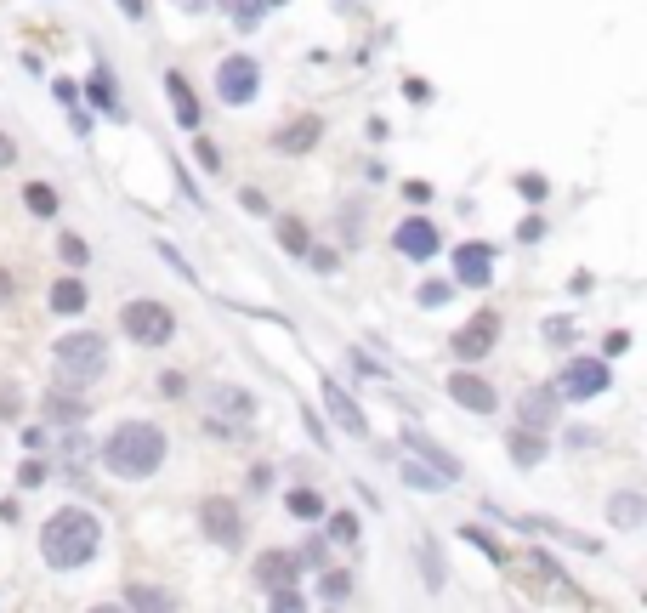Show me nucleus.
<instances>
[{
	"label": "nucleus",
	"mask_w": 647,
	"mask_h": 613,
	"mask_svg": "<svg viewBox=\"0 0 647 613\" xmlns=\"http://www.w3.org/2000/svg\"><path fill=\"white\" fill-rule=\"evenodd\" d=\"M97 551H103V523L80 506H63L57 517H46V528H40V557L52 562V568H63V574H69V568H86Z\"/></svg>",
	"instance_id": "1"
},
{
	"label": "nucleus",
	"mask_w": 647,
	"mask_h": 613,
	"mask_svg": "<svg viewBox=\"0 0 647 613\" xmlns=\"http://www.w3.org/2000/svg\"><path fill=\"white\" fill-rule=\"evenodd\" d=\"M103 466L114 477H131V483H142V477H154L159 466H165V432L148 421H125L108 432L103 443Z\"/></svg>",
	"instance_id": "2"
},
{
	"label": "nucleus",
	"mask_w": 647,
	"mask_h": 613,
	"mask_svg": "<svg viewBox=\"0 0 647 613\" xmlns=\"http://www.w3.org/2000/svg\"><path fill=\"white\" fill-rule=\"evenodd\" d=\"M52 369H57V381H69V386H91L97 375L108 369V341L97 330H74L63 335L52 347Z\"/></svg>",
	"instance_id": "3"
},
{
	"label": "nucleus",
	"mask_w": 647,
	"mask_h": 613,
	"mask_svg": "<svg viewBox=\"0 0 647 613\" xmlns=\"http://www.w3.org/2000/svg\"><path fill=\"white\" fill-rule=\"evenodd\" d=\"M120 330L137 341V347H165L176 335V318L165 301H125V313H120Z\"/></svg>",
	"instance_id": "4"
},
{
	"label": "nucleus",
	"mask_w": 647,
	"mask_h": 613,
	"mask_svg": "<svg viewBox=\"0 0 647 613\" xmlns=\"http://www.w3.org/2000/svg\"><path fill=\"white\" fill-rule=\"evenodd\" d=\"M608 386H613V369L602 364V358H568L551 392H557V398H568V403H591V398H602Z\"/></svg>",
	"instance_id": "5"
},
{
	"label": "nucleus",
	"mask_w": 647,
	"mask_h": 613,
	"mask_svg": "<svg viewBox=\"0 0 647 613\" xmlns=\"http://www.w3.org/2000/svg\"><path fill=\"white\" fill-rule=\"evenodd\" d=\"M256 91H262V63L245 57V52L222 57V69H216V97L228 108H245V103H256Z\"/></svg>",
	"instance_id": "6"
},
{
	"label": "nucleus",
	"mask_w": 647,
	"mask_h": 613,
	"mask_svg": "<svg viewBox=\"0 0 647 613\" xmlns=\"http://www.w3.org/2000/svg\"><path fill=\"white\" fill-rule=\"evenodd\" d=\"M199 528H205L216 545H239V540H245V517H239V506L222 500V494L199 500Z\"/></svg>",
	"instance_id": "7"
},
{
	"label": "nucleus",
	"mask_w": 647,
	"mask_h": 613,
	"mask_svg": "<svg viewBox=\"0 0 647 613\" xmlns=\"http://www.w3.org/2000/svg\"><path fill=\"white\" fill-rule=\"evenodd\" d=\"M494 341H500V313L483 307V313L455 335V358H460V364H477V358H489V352H494Z\"/></svg>",
	"instance_id": "8"
},
{
	"label": "nucleus",
	"mask_w": 647,
	"mask_h": 613,
	"mask_svg": "<svg viewBox=\"0 0 647 613\" xmlns=\"http://www.w3.org/2000/svg\"><path fill=\"white\" fill-rule=\"evenodd\" d=\"M494 245H483V239H472V245L455 250V279L466 284V290H489L494 284Z\"/></svg>",
	"instance_id": "9"
},
{
	"label": "nucleus",
	"mask_w": 647,
	"mask_h": 613,
	"mask_svg": "<svg viewBox=\"0 0 647 613\" xmlns=\"http://www.w3.org/2000/svg\"><path fill=\"white\" fill-rule=\"evenodd\" d=\"M392 245H398L403 256H409V262H432L443 239H438V228H432L426 216H409V222H403V228L392 233Z\"/></svg>",
	"instance_id": "10"
},
{
	"label": "nucleus",
	"mask_w": 647,
	"mask_h": 613,
	"mask_svg": "<svg viewBox=\"0 0 647 613\" xmlns=\"http://www.w3.org/2000/svg\"><path fill=\"white\" fill-rule=\"evenodd\" d=\"M324 409H330V421L341 426L347 438H358V443L369 438V421H364V409H358V403H352V398H347V392H341V386H335V381H324Z\"/></svg>",
	"instance_id": "11"
},
{
	"label": "nucleus",
	"mask_w": 647,
	"mask_h": 613,
	"mask_svg": "<svg viewBox=\"0 0 647 613\" xmlns=\"http://www.w3.org/2000/svg\"><path fill=\"white\" fill-rule=\"evenodd\" d=\"M296 574H301V557H296V551H262V557H256V585H262V591L296 585Z\"/></svg>",
	"instance_id": "12"
},
{
	"label": "nucleus",
	"mask_w": 647,
	"mask_h": 613,
	"mask_svg": "<svg viewBox=\"0 0 647 613\" xmlns=\"http://www.w3.org/2000/svg\"><path fill=\"white\" fill-rule=\"evenodd\" d=\"M449 398L460 403V409H472V415H494V386L489 381H477V375H466V369H460V375H449Z\"/></svg>",
	"instance_id": "13"
},
{
	"label": "nucleus",
	"mask_w": 647,
	"mask_h": 613,
	"mask_svg": "<svg viewBox=\"0 0 647 613\" xmlns=\"http://www.w3.org/2000/svg\"><path fill=\"white\" fill-rule=\"evenodd\" d=\"M165 97H171V108H176V125H182V131H199V125H205V114H199V97H193L188 91V80H182V74H165Z\"/></svg>",
	"instance_id": "14"
},
{
	"label": "nucleus",
	"mask_w": 647,
	"mask_h": 613,
	"mask_svg": "<svg viewBox=\"0 0 647 613\" xmlns=\"http://www.w3.org/2000/svg\"><path fill=\"white\" fill-rule=\"evenodd\" d=\"M517 421L534 426V432H545V426L557 421V392H551V386H534V392H523V403H517Z\"/></svg>",
	"instance_id": "15"
},
{
	"label": "nucleus",
	"mask_w": 647,
	"mask_h": 613,
	"mask_svg": "<svg viewBox=\"0 0 647 613\" xmlns=\"http://www.w3.org/2000/svg\"><path fill=\"white\" fill-rule=\"evenodd\" d=\"M318 137H324V120H318V114H307V120H296L290 131H279V137H273V148H279V154H307Z\"/></svg>",
	"instance_id": "16"
},
{
	"label": "nucleus",
	"mask_w": 647,
	"mask_h": 613,
	"mask_svg": "<svg viewBox=\"0 0 647 613\" xmlns=\"http://www.w3.org/2000/svg\"><path fill=\"white\" fill-rule=\"evenodd\" d=\"M403 443L415 449V460H426V466H432V472H443L449 483L460 477V460H455V455H443V449H438L432 438H420V432H403Z\"/></svg>",
	"instance_id": "17"
},
{
	"label": "nucleus",
	"mask_w": 647,
	"mask_h": 613,
	"mask_svg": "<svg viewBox=\"0 0 647 613\" xmlns=\"http://www.w3.org/2000/svg\"><path fill=\"white\" fill-rule=\"evenodd\" d=\"M210 409H216V415H239V421H250V415H256V398H250L245 386H216V392H210Z\"/></svg>",
	"instance_id": "18"
},
{
	"label": "nucleus",
	"mask_w": 647,
	"mask_h": 613,
	"mask_svg": "<svg viewBox=\"0 0 647 613\" xmlns=\"http://www.w3.org/2000/svg\"><path fill=\"white\" fill-rule=\"evenodd\" d=\"M506 449H511L517 466H540V460H545V438L534 432V426H517V432L506 438Z\"/></svg>",
	"instance_id": "19"
},
{
	"label": "nucleus",
	"mask_w": 647,
	"mask_h": 613,
	"mask_svg": "<svg viewBox=\"0 0 647 613\" xmlns=\"http://www.w3.org/2000/svg\"><path fill=\"white\" fill-rule=\"evenodd\" d=\"M398 472H403V483H409L415 494H443V489H449V477L432 472V466H420V460H403Z\"/></svg>",
	"instance_id": "20"
},
{
	"label": "nucleus",
	"mask_w": 647,
	"mask_h": 613,
	"mask_svg": "<svg viewBox=\"0 0 647 613\" xmlns=\"http://www.w3.org/2000/svg\"><path fill=\"white\" fill-rule=\"evenodd\" d=\"M613 523H619V528H642L647 523V500H642V494H636V489H625V494H613Z\"/></svg>",
	"instance_id": "21"
},
{
	"label": "nucleus",
	"mask_w": 647,
	"mask_h": 613,
	"mask_svg": "<svg viewBox=\"0 0 647 613\" xmlns=\"http://www.w3.org/2000/svg\"><path fill=\"white\" fill-rule=\"evenodd\" d=\"M52 313H86V284L80 279H57L52 284Z\"/></svg>",
	"instance_id": "22"
},
{
	"label": "nucleus",
	"mask_w": 647,
	"mask_h": 613,
	"mask_svg": "<svg viewBox=\"0 0 647 613\" xmlns=\"http://www.w3.org/2000/svg\"><path fill=\"white\" fill-rule=\"evenodd\" d=\"M284 506H290V517L313 523V517H324V494H313V489H290V494H284Z\"/></svg>",
	"instance_id": "23"
},
{
	"label": "nucleus",
	"mask_w": 647,
	"mask_h": 613,
	"mask_svg": "<svg viewBox=\"0 0 647 613\" xmlns=\"http://www.w3.org/2000/svg\"><path fill=\"white\" fill-rule=\"evenodd\" d=\"M318 596H324V602H347V596H352V574L324 568V574H318Z\"/></svg>",
	"instance_id": "24"
},
{
	"label": "nucleus",
	"mask_w": 647,
	"mask_h": 613,
	"mask_svg": "<svg viewBox=\"0 0 647 613\" xmlns=\"http://www.w3.org/2000/svg\"><path fill=\"white\" fill-rule=\"evenodd\" d=\"M46 421H86V403H80V398H69V392H63V398H57V392H52V398H46Z\"/></svg>",
	"instance_id": "25"
},
{
	"label": "nucleus",
	"mask_w": 647,
	"mask_h": 613,
	"mask_svg": "<svg viewBox=\"0 0 647 613\" xmlns=\"http://www.w3.org/2000/svg\"><path fill=\"white\" fill-rule=\"evenodd\" d=\"M222 12H228L233 23H239V29H256V23H262V0H222Z\"/></svg>",
	"instance_id": "26"
},
{
	"label": "nucleus",
	"mask_w": 647,
	"mask_h": 613,
	"mask_svg": "<svg viewBox=\"0 0 647 613\" xmlns=\"http://www.w3.org/2000/svg\"><path fill=\"white\" fill-rule=\"evenodd\" d=\"M23 205L35 216H57V193L46 188V182H29V188H23Z\"/></svg>",
	"instance_id": "27"
},
{
	"label": "nucleus",
	"mask_w": 647,
	"mask_h": 613,
	"mask_svg": "<svg viewBox=\"0 0 647 613\" xmlns=\"http://www.w3.org/2000/svg\"><path fill=\"white\" fill-rule=\"evenodd\" d=\"M420 562H426V585H432V591H443V557H438V540H420Z\"/></svg>",
	"instance_id": "28"
},
{
	"label": "nucleus",
	"mask_w": 647,
	"mask_h": 613,
	"mask_svg": "<svg viewBox=\"0 0 647 613\" xmlns=\"http://www.w3.org/2000/svg\"><path fill=\"white\" fill-rule=\"evenodd\" d=\"M125 602H131V608H176L171 591H142V585H131V591H125Z\"/></svg>",
	"instance_id": "29"
},
{
	"label": "nucleus",
	"mask_w": 647,
	"mask_h": 613,
	"mask_svg": "<svg viewBox=\"0 0 647 613\" xmlns=\"http://www.w3.org/2000/svg\"><path fill=\"white\" fill-rule=\"evenodd\" d=\"M57 250H63V262H69V267H86L91 262V250H86V239H80V233H63V239H57Z\"/></svg>",
	"instance_id": "30"
},
{
	"label": "nucleus",
	"mask_w": 647,
	"mask_h": 613,
	"mask_svg": "<svg viewBox=\"0 0 647 613\" xmlns=\"http://www.w3.org/2000/svg\"><path fill=\"white\" fill-rule=\"evenodd\" d=\"M330 540L358 545V517H352V511H335V517H330Z\"/></svg>",
	"instance_id": "31"
},
{
	"label": "nucleus",
	"mask_w": 647,
	"mask_h": 613,
	"mask_svg": "<svg viewBox=\"0 0 647 613\" xmlns=\"http://www.w3.org/2000/svg\"><path fill=\"white\" fill-rule=\"evenodd\" d=\"M91 103H103L108 114H120V103H114V86H108V69L91 74Z\"/></svg>",
	"instance_id": "32"
},
{
	"label": "nucleus",
	"mask_w": 647,
	"mask_h": 613,
	"mask_svg": "<svg viewBox=\"0 0 647 613\" xmlns=\"http://www.w3.org/2000/svg\"><path fill=\"white\" fill-rule=\"evenodd\" d=\"M86 455H91V438L69 432V438H63V466H86Z\"/></svg>",
	"instance_id": "33"
},
{
	"label": "nucleus",
	"mask_w": 647,
	"mask_h": 613,
	"mask_svg": "<svg viewBox=\"0 0 647 613\" xmlns=\"http://www.w3.org/2000/svg\"><path fill=\"white\" fill-rule=\"evenodd\" d=\"M279 245H284V250H296V256L307 250V228H301L296 216H290V222H279Z\"/></svg>",
	"instance_id": "34"
},
{
	"label": "nucleus",
	"mask_w": 647,
	"mask_h": 613,
	"mask_svg": "<svg viewBox=\"0 0 647 613\" xmlns=\"http://www.w3.org/2000/svg\"><path fill=\"white\" fill-rule=\"evenodd\" d=\"M517 193H523V199H545V193H551V182H545V176H517Z\"/></svg>",
	"instance_id": "35"
},
{
	"label": "nucleus",
	"mask_w": 647,
	"mask_h": 613,
	"mask_svg": "<svg viewBox=\"0 0 647 613\" xmlns=\"http://www.w3.org/2000/svg\"><path fill=\"white\" fill-rule=\"evenodd\" d=\"M443 301H449V284H438V279L420 284V307H443Z\"/></svg>",
	"instance_id": "36"
},
{
	"label": "nucleus",
	"mask_w": 647,
	"mask_h": 613,
	"mask_svg": "<svg viewBox=\"0 0 647 613\" xmlns=\"http://www.w3.org/2000/svg\"><path fill=\"white\" fill-rule=\"evenodd\" d=\"M466 540H472V545H477V551H483L489 562H506V557H500V545H494L489 534H483V528H466Z\"/></svg>",
	"instance_id": "37"
},
{
	"label": "nucleus",
	"mask_w": 647,
	"mask_h": 613,
	"mask_svg": "<svg viewBox=\"0 0 647 613\" xmlns=\"http://www.w3.org/2000/svg\"><path fill=\"white\" fill-rule=\"evenodd\" d=\"M301 256H307V262H313L318 273H335V250H313V245H307Z\"/></svg>",
	"instance_id": "38"
},
{
	"label": "nucleus",
	"mask_w": 647,
	"mask_h": 613,
	"mask_svg": "<svg viewBox=\"0 0 647 613\" xmlns=\"http://www.w3.org/2000/svg\"><path fill=\"white\" fill-rule=\"evenodd\" d=\"M23 489H40V483H46V466H40V460H29V466H23V477H18Z\"/></svg>",
	"instance_id": "39"
},
{
	"label": "nucleus",
	"mask_w": 647,
	"mask_h": 613,
	"mask_svg": "<svg viewBox=\"0 0 647 613\" xmlns=\"http://www.w3.org/2000/svg\"><path fill=\"white\" fill-rule=\"evenodd\" d=\"M12 165H18V148H12V137H6V131H0V171H12Z\"/></svg>",
	"instance_id": "40"
},
{
	"label": "nucleus",
	"mask_w": 647,
	"mask_h": 613,
	"mask_svg": "<svg viewBox=\"0 0 647 613\" xmlns=\"http://www.w3.org/2000/svg\"><path fill=\"white\" fill-rule=\"evenodd\" d=\"M403 97H409V103H426V97H432V86H426V80H409V86H403Z\"/></svg>",
	"instance_id": "41"
},
{
	"label": "nucleus",
	"mask_w": 647,
	"mask_h": 613,
	"mask_svg": "<svg viewBox=\"0 0 647 613\" xmlns=\"http://www.w3.org/2000/svg\"><path fill=\"white\" fill-rule=\"evenodd\" d=\"M545 335H551V341H568V335H574V324H568V318H551V324H545Z\"/></svg>",
	"instance_id": "42"
},
{
	"label": "nucleus",
	"mask_w": 647,
	"mask_h": 613,
	"mask_svg": "<svg viewBox=\"0 0 647 613\" xmlns=\"http://www.w3.org/2000/svg\"><path fill=\"white\" fill-rule=\"evenodd\" d=\"M193 148H199V159H205V171H216V165H222V154H216V148H210V142H205V137L193 142Z\"/></svg>",
	"instance_id": "43"
},
{
	"label": "nucleus",
	"mask_w": 647,
	"mask_h": 613,
	"mask_svg": "<svg viewBox=\"0 0 647 613\" xmlns=\"http://www.w3.org/2000/svg\"><path fill=\"white\" fill-rule=\"evenodd\" d=\"M12 296H18V284H12V273L0 267V307H12Z\"/></svg>",
	"instance_id": "44"
},
{
	"label": "nucleus",
	"mask_w": 647,
	"mask_h": 613,
	"mask_svg": "<svg viewBox=\"0 0 647 613\" xmlns=\"http://www.w3.org/2000/svg\"><path fill=\"white\" fill-rule=\"evenodd\" d=\"M159 392H165V398H182L188 386H182V375H165V381H159Z\"/></svg>",
	"instance_id": "45"
},
{
	"label": "nucleus",
	"mask_w": 647,
	"mask_h": 613,
	"mask_svg": "<svg viewBox=\"0 0 647 613\" xmlns=\"http://www.w3.org/2000/svg\"><path fill=\"white\" fill-rule=\"evenodd\" d=\"M120 12H125V18H142L148 6H142V0H120Z\"/></svg>",
	"instance_id": "46"
},
{
	"label": "nucleus",
	"mask_w": 647,
	"mask_h": 613,
	"mask_svg": "<svg viewBox=\"0 0 647 613\" xmlns=\"http://www.w3.org/2000/svg\"><path fill=\"white\" fill-rule=\"evenodd\" d=\"M262 6H284V0H262Z\"/></svg>",
	"instance_id": "47"
}]
</instances>
